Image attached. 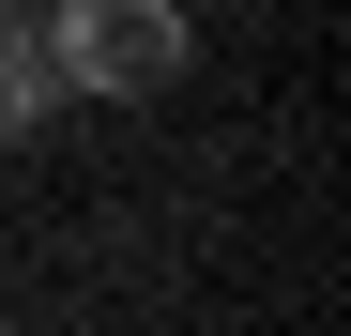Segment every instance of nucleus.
I'll return each instance as SVG.
<instances>
[{"label": "nucleus", "instance_id": "nucleus-1", "mask_svg": "<svg viewBox=\"0 0 351 336\" xmlns=\"http://www.w3.org/2000/svg\"><path fill=\"white\" fill-rule=\"evenodd\" d=\"M46 62L77 107H153L199 62V31H184V0H46Z\"/></svg>", "mask_w": 351, "mask_h": 336}, {"label": "nucleus", "instance_id": "nucleus-2", "mask_svg": "<svg viewBox=\"0 0 351 336\" xmlns=\"http://www.w3.org/2000/svg\"><path fill=\"white\" fill-rule=\"evenodd\" d=\"M62 62H46V16H16V0H0V138H31V123H62Z\"/></svg>", "mask_w": 351, "mask_h": 336}]
</instances>
